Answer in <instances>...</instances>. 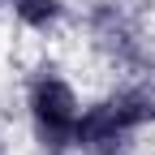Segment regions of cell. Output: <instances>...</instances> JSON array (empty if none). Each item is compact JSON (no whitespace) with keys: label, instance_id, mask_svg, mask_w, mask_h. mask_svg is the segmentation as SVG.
<instances>
[{"label":"cell","instance_id":"obj_3","mask_svg":"<svg viewBox=\"0 0 155 155\" xmlns=\"http://www.w3.org/2000/svg\"><path fill=\"white\" fill-rule=\"evenodd\" d=\"M0 9H5V0H0Z\"/></svg>","mask_w":155,"mask_h":155},{"label":"cell","instance_id":"obj_1","mask_svg":"<svg viewBox=\"0 0 155 155\" xmlns=\"http://www.w3.org/2000/svg\"><path fill=\"white\" fill-rule=\"evenodd\" d=\"M86 99L91 95L78 86V78L52 61H39L22 78V121L39 155H73Z\"/></svg>","mask_w":155,"mask_h":155},{"label":"cell","instance_id":"obj_2","mask_svg":"<svg viewBox=\"0 0 155 155\" xmlns=\"http://www.w3.org/2000/svg\"><path fill=\"white\" fill-rule=\"evenodd\" d=\"M0 13H5V22L13 26L17 39L52 43L73 22V0H5Z\"/></svg>","mask_w":155,"mask_h":155}]
</instances>
